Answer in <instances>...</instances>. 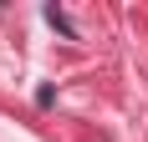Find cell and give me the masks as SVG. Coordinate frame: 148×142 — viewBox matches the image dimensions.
Wrapping results in <instances>:
<instances>
[{
	"instance_id": "6da1fadb",
	"label": "cell",
	"mask_w": 148,
	"mask_h": 142,
	"mask_svg": "<svg viewBox=\"0 0 148 142\" xmlns=\"http://www.w3.org/2000/svg\"><path fill=\"white\" fill-rule=\"evenodd\" d=\"M46 20H51V26H56L61 36H77V30H72V20H66V15H61L56 5H46Z\"/></svg>"
}]
</instances>
